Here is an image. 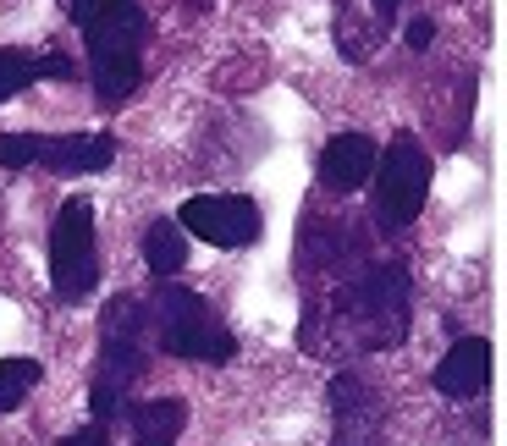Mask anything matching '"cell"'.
Masks as SVG:
<instances>
[{"label":"cell","mask_w":507,"mask_h":446,"mask_svg":"<svg viewBox=\"0 0 507 446\" xmlns=\"http://www.w3.org/2000/svg\"><path fill=\"white\" fill-rule=\"evenodd\" d=\"M337 331L364 353L397 347L408 336V270L375 265L359 281H347L337 293Z\"/></svg>","instance_id":"1"},{"label":"cell","mask_w":507,"mask_h":446,"mask_svg":"<svg viewBox=\"0 0 507 446\" xmlns=\"http://www.w3.org/2000/svg\"><path fill=\"white\" fill-rule=\"evenodd\" d=\"M88 67H94V94L100 105H121L127 94L144 78V39H149V17L127 0V6H111L105 17H94L88 28Z\"/></svg>","instance_id":"2"},{"label":"cell","mask_w":507,"mask_h":446,"mask_svg":"<svg viewBox=\"0 0 507 446\" xmlns=\"http://www.w3.org/2000/svg\"><path fill=\"white\" fill-rule=\"evenodd\" d=\"M149 320H154V342L166 347L171 359H199V364H227L237 347L227 336V326L215 320V309L187 293L177 281H161V293L149 303Z\"/></svg>","instance_id":"3"},{"label":"cell","mask_w":507,"mask_h":446,"mask_svg":"<svg viewBox=\"0 0 507 446\" xmlns=\"http://www.w3.org/2000/svg\"><path fill=\"white\" fill-rule=\"evenodd\" d=\"M149 309L138 298H116L100 326V375H94V413L111 419L121 408V392L144 375V336H149Z\"/></svg>","instance_id":"4"},{"label":"cell","mask_w":507,"mask_h":446,"mask_svg":"<svg viewBox=\"0 0 507 446\" xmlns=\"http://www.w3.org/2000/svg\"><path fill=\"white\" fill-rule=\"evenodd\" d=\"M116 161V138L111 133H0V166H45L61 177H83V171H105Z\"/></svg>","instance_id":"5"},{"label":"cell","mask_w":507,"mask_h":446,"mask_svg":"<svg viewBox=\"0 0 507 446\" xmlns=\"http://www.w3.org/2000/svg\"><path fill=\"white\" fill-rule=\"evenodd\" d=\"M50 281L61 303H78L100 281V248H94V204L67 199L50 227Z\"/></svg>","instance_id":"6"},{"label":"cell","mask_w":507,"mask_h":446,"mask_svg":"<svg viewBox=\"0 0 507 446\" xmlns=\"http://www.w3.org/2000/svg\"><path fill=\"white\" fill-rule=\"evenodd\" d=\"M425 194H430V161H425L420 138L397 133L375 166V220L386 232H403L425 210Z\"/></svg>","instance_id":"7"},{"label":"cell","mask_w":507,"mask_h":446,"mask_svg":"<svg viewBox=\"0 0 507 446\" xmlns=\"http://www.w3.org/2000/svg\"><path fill=\"white\" fill-rule=\"evenodd\" d=\"M177 220H182V232H194V237H204L215 248H243V243L260 237V227H265L260 204L243 199V194H199V199L182 204Z\"/></svg>","instance_id":"8"},{"label":"cell","mask_w":507,"mask_h":446,"mask_svg":"<svg viewBox=\"0 0 507 446\" xmlns=\"http://www.w3.org/2000/svg\"><path fill=\"white\" fill-rule=\"evenodd\" d=\"M331 408H337V435L331 446H375L380 441V397L370 392V380H359L353 369H342L331 380Z\"/></svg>","instance_id":"9"},{"label":"cell","mask_w":507,"mask_h":446,"mask_svg":"<svg viewBox=\"0 0 507 446\" xmlns=\"http://www.w3.org/2000/svg\"><path fill=\"white\" fill-rule=\"evenodd\" d=\"M380 166V149L375 138L364 133H337L326 149H320V187H331V194H353V187H364Z\"/></svg>","instance_id":"10"},{"label":"cell","mask_w":507,"mask_h":446,"mask_svg":"<svg viewBox=\"0 0 507 446\" xmlns=\"http://www.w3.org/2000/svg\"><path fill=\"white\" fill-rule=\"evenodd\" d=\"M491 386V342L486 336H463L447 347V359L436 364V392L441 397H480Z\"/></svg>","instance_id":"11"},{"label":"cell","mask_w":507,"mask_h":446,"mask_svg":"<svg viewBox=\"0 0 507 446\" xmlns=\"http://www.w3.org/2000/svg\"><path fill=\"white\" fill-rule=\"evenodd\" d=\"M127 425H133V446H177V435L187 425V408L177 397H154V402H138L127 413Z\"/></svg>","instance_id":"12"},{"label":"cell","mask_w":507,"mask_h":446,"mask_svg":"<svg viewBox=\"0 0 507 446\" xmlns=\"http://www.w3.org/2000/svg\"><path fill=\"white\" fill-rule=\"evenodd\" d=\"M34 78H72L67 55H28V50H0V100L22 94Z\"/></svg>","instance_id":"13"},{"label":"cell","mask_w":507,"mask_h":446,"mask_svg":"<svg viewBox=\"0 0 507 446\" xmlns=\"http://www.w3.org/2000/svg\"><path fill=\"white\" fill-rule=\"evenodd\" d=\"M144 265L161 276V281L187 265V232H182V220H154V227L144 232Z\"/></svg>","instance_id":"14"},{"label":"cell","mask_w":507,"mask_h":446,"mask_svg":"<svg viewBox=\"0 0 507 446\" xmlns=\"http://www.w3.org/2000/svg\"><path fill=\"white\" fill-rule=\"evenodd\" d=\"M39 359H0V413H12L28 402V392L39 386Z\"/></svg>","instance_id":"15"},{"label":"cell","mask_w":507,"mask_h":446,"mask_svg":"<svg viewBox=\"0 0 507 446\" xmlns=\"http://www.w3.org/2000/svg\"><path fill=\"white\" fill-rule=\"evenodd\" d=\"M111 6H127V0H67V12L78 17V28H88L94 17H105Z\"/></svg>","instance_id":"16"},{"label":"cell","mask_w":507,"mask_h":446,"mask_svg":"<svg viewBox=\"0 0 507 446\" xmlns=\"http://www.w3.org/2000/svg\"><path fill=\"white\" fill-rule=\"evenodd\" d=\"M55 446H111V441H105L100 425H88V430H78V435H67V441H55Z\"/></svg>","instance_id":"17"},{"label":"cell","mask_w":507,"mask_h":446,"mask_svg":"<svg viewBox=\"0 0 507 446\" xmlns=\"http://www.w3.org/2000/svg\"><path fill=\"white\" fill-rule=\"evenodd\" d=\"M436 39V22L430 17H420V22H408V45H414V50H425Z\"/></svg>","instance_id":"18"},{"label":"cell","mask_w":507,"mask_h":446,"mask_svg":"<svg viewBox=\"0 0 507 446\" xmlns=\"http://www.w3.org/2000/svg\"><path fill=\"white\" fill-rule=\"evenodd\" d=\"M375 17H380V22H392V17H397V0H375Z\"/></svg>","instance_id":"19"}]
</instances>
